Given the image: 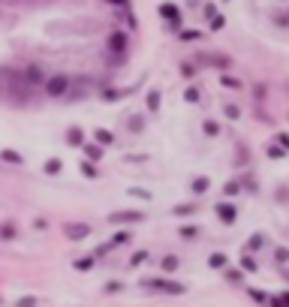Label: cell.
<instances>
[{"mask_svg":"<svg viewBox=\"0 0 289 307\" xmlns=\"http://www.w3.org/2000/svg\"><path fill=\"white\" fill-rule=\"evenodd\" d=\"M280 24H289V12L283 15V18H280Z\"/></svg>","mask_w":289,"mask_h":307,"instance_id":"c3c4849f","label":"cell"},{"mask_svg":"<svg viewBox=\"0 0 289 307\" xmlns=\"http://www.w3.org/2000/svg\"><path fill=\"white\" fill-rule=\"evenodd\" d=\"M130 196H136V199H145V202L151 199V193H148V190H142V187H130Z\"/></svg>","mask_w":289,"mask_h":307,"instance_id":"4dcf8cb0","label":"cell"},{"mask_svg":"<svg viewBox=\"0 0 289 307\" xmlns=\"http://www.w3.org/2000/svg\"><path fill=\"white\" fill-rule=\"evenodd\" d=\"M223 24H226V18H223V15H214V18H211V30H220Z\"/></svg>","mask_w":289,"mask_h":307,"instance_id":"836d02e7","label":"cell"},{"mask_svg":"<svg viewBox=\"0 0 289 307\" xmlns=\"http://www.w3.org/2000/svg\"><path fill=\"white\" fill-rule=\"evenodd\" d=\"M118 289H124V283H118V280H112V283L106 286V292H118Z\"/></svg>","mask_w":289,"mask_h":307,"instance_id":"ee69618b","label":"cell"},{"mask_svg":"<svg viewBox=\"0 0 289 307\" xmlns=\"http://www.w3.org/2000/svg\"><path fill=\"white\" fill-rule=\"evenodd\" d=\"M160 103H163V93L160 90H151L148 93V112H160Z\"/></svg>","mask_w":289,"mask_h":307,"instance_id":"4fadbf2b","label":"cell"},{"mask_svg":"<svg viewBox=\"0 0 289 307\" xmlns=\"http://www.w3.org/2000/svg\"><path fill=\"white\" fill-rule=\"evenodd\" d=\"M178 232H181V238H196V235H199V229H196V226H181Z\"/></svg>","mask_w":289,"mask_h":307,"instance_id":"1f68e13d","label":"cell"},{"mask_svg":"<svg viewBox=\"0 0 289 307\" xmlns=\"http://www.w3.org/2000/svg\"><path fill=\"white\" fill-rule=\"evenodd\" d=\"M69 75H63V72H57V75H48L45 81H42V87H45V93L51 96V99H57V96H63V93H69Z\"/></svg>","mask_w":289,"mask_h":307,"instance_id":"6da1fadb","label":"cell"},{"mask_svg":"<svg viewBox=\"0 0 289 307\" xmlns=\"http://www.w3.org/2000/svg\"><path fill=\"white\" fill-rule=\"evenodd\" d=\"M274 259H277V262H286V259H289V250H286V247H277Z\"/></svg>","mask_w":289,"mask_h":307,"instance_id":"f35d334b","label":"cell"},{"mask_svg":"<svg viewBox=\"0 0 289 307\" xmlns=\"http://www.w3.org/2000/svg\"><path fill=\"white\" fill-rule=\"evenodd\" d=\"M208 265L211 268H226V253H211L208 256Z\"/></svg>","mask_w":289,"mask_h":307,"instance_id":"e0dca14e","label":"cell"},{"mask_svg":"<svg viewBox=\"0 0 289 307\" xmlns=\"http://www.w3.org/2000/svg\"><path fill=\"white\" fill-rule=\"evenodd\" d=\"M262 244H265V235H262V232H256V235H253V238H250V241L244 244V250H247V253H256V250H259Z\"/></svg>","mask_w":289,"mask_h":307,"instance_id":"7c38bea8","label":"cell"},{"mask_svg":"<svg viewBox=\"0 0 289 307\" xmlns=\"http://www.w3.org/2000/svg\"><path fill=\"white\" fill-rule=\"evenodd\" d=\"M268 157H271V160H283V157H286V151H283L280 145H271V148H268Z\"/></svg>","mask_w":289,"mask_h":307,"instance_id":"cb8c5ba5","label":"cell"},{"mask_svg":"<svg viewBox=\"0 0 289 307\" xmlns=\"http://www.w3.org/2000/svg\"><path fill=\"white\" fill-rule=\"evenodd\" d=\"M93 136H97V145H112V142H115V136H112L109 130H103V127H100Z\"/></svg>","mask_w":289,"mask_h":307,"instance_id":"2e32d148","label":"cell"},{"mask_svg":"<svg viewBox=\"0 0 289 307\" xmlns=\"http://www.w3.org/2000/svg\"><path fill=\"white\" fill-rule=\"evenodd\" d=\"M148 256H151V253H148V250H136V253H133V256H130V265H133V268H136V265H142V262H148Z\"/></svg>","mask_w":289,"mask_h":307,"instance_id":"ac0fdd59","label":"cell"},{"mask_svg":"<svg viewBox=\"0 0 289 307\" xmlns=\"http://www.w3.org/2000/svg\"><path fill=\"white\" fill-rule=\"evenodd\" d=\"M238 190H241V184H238V181H229V184H226V193H229V196H235Z\"/></svg>","mask_w":289,"mask_h":307,"instance_id":"ab89813d","label":"cell"},{"mask_svg":"<svg viewBox=\"0 0 289 307\" xmlns=\"http://www.w3.org/2000/svg\"><path fill=\"white\" fill-rule=\"evenodd\" d=\"M217 217H220L226 226H232V223H235V217H238V211H235V205H232V202H217Z\"/></svg>","mask_w":289,"mask_h":307,"instance_id":"5b68a950","label":"cell"},{"mask_svg":"<svg viewBox=\"0 0 289 307\" xmlns=\"http://www.w3.org/2000/svg\"><path fill=\"white\" fill-rule=\"evenodd\" d=\"M241 268H244V271H256V262H253L250 256H244V259H241Z\"/></svg>","mask_w":289,"mask_h":307,"instance_id":"74e56055","label":"cell"},{"mask_svg":"<svg viewBox=\"0 0 289 307\" xmlns=\"http://www.w3.org/2000/svg\"><path fill=\"white\" fill-rule=\"evenodd\" d=\"M199 36H202L199 30H181V33H178V39H184V42H190V39H199Z\"/></svg>","mask_w":289,"mask_h":307,"instance_id":"484cf974","label":"cell"},{"mask_svg":"<svg viewBox=\"0 0 289 307\" xmlns=\"http://www.w3.org/2000/svg\"><path fill=\"white\" fill-rule=\"evenodd\" d=\"M220 81H223L226 87H241V81H238V78H232V75H223Z\"/></svg>","mask_w":289,"mask_h":307,"instance_id":"d590c367","label":"cell"},{"mask_svg":"<svg viewBox=\"0 0 289 307\" xmlns=\"http://www.w3.org/2000/svg\"><path fill=\"white\" fill-rule=\"evenodd\" d=\"M280 298H283V304L289 307V292H280Z\"/></svg>","mask_w":289,"mask_h":307,"instance_id":"7dc6e473","label":"cell"},{"mask_svg":"<svg viewBox=\"0 0 289 307\" xmlns=\"http://www.w3.org/2000/svg\"><path fill=\"white\" fill-rule=\"evenodd\" d=\"M142 124H145L142 115H133V118H130V130H133V133H142Z\"/></svg>","mask_w":289,"mask_h":307,"instance_id":"83f0119b","label":"cell"},{"mask_svg":"<svg viewBox=\"0 0 289 307\" xmlns=\"http://www.w3.org/2000/svg\"><path fill=\"white\" fill-rule=\"evenodd\" d=\"M42 81H45V72H42V66H36V63L24 66V84H42Z\"/></svg>","mask_w":289,"mask_h":307,"instance_id":"8992f818","label":"cell"},{"mask_svg":"<svg viewBox=\"0 0 289 307\" xmlns=\"http://www.w3.org/2000/svg\"><path fill=\"white\" fill-rule=\"evenodd\" d=\"M211 63H214V66H220V69H226V66H229V63H232V60H229V57H223V54H220V57H214V60H211Z\"/></svg>","mask_w":289,"mask_h":307,"instance_id":"e575fe53","label":"cell"},{"mask_svg":"<svg viewBox=\"0 0 289 307\" xmlns=\"http://www.w3.org/2000/svg\"><path fill=\"white\" fill-rule=\"evenodd\" d=\"M36 301H39V298H33V295H24V298H18V301H15V307H36Z\"/></svg>","mask_w":289,"mask_h":307,"instance_id":"d6a6232c","label":"cell"},{"mask_svg":"<svg viewBox=\"0 0 289 307\" xmlns=\"http://www.w3.org/2000/svg\"><path fill=\"white\" fill-rule=\"evenodd\" d=\"M250 298H253L256 304H268V295H265L262 289H250Z\"/></svg>","mask_w":289,"mask_h":307,"instance_id":"d4e9b609","label":"cell"},{"mask_svg":"<svg viewBox=\"0 0 289 307\" xmlns=\"http://www.w3.org/2000/svg\"><path fill=\"white\" fill-rule=\"evenodd\" d=\"M196 211V202H187V205H178L172 214H178V217H184V214H193Z\"/></svg>","mask_w":289,"mask_h":307,"instance_id":"ffe728a7","label":"cell"},{"mask_svg":"<svg viewBox=\"0 0 289 307\" xmlns=\"http://www.w3.org/2000/svg\"><path fill=\"white\" fill-rule=\"evenodd\" d=\"M109 250H112V244H103V247H97V250H93V256H106Z\"/></svg>","mask_w":289,"mask_h":307,"instance_id":"7bdbcfd3","label":"cell"},{"mask_svg":"<svg viewBox=\"0 0 289 307\" xmlns=\"http://www.w3.org/2000/svg\"><path fill=\"white\" fill-rule=\"evenodd\" d=\"M208 190V178H196L193 181V193H205Z\"/></svg>","mask_w":289,"mask_h":307,"instance_id":"f546056e","label":"cell"},{"mask_svg":"<svg viewBox=\"0 0 289 307\" xmlns=\"http://www.w3.org/2000/svg\"><path fill=\"white\" fill-rule=\"evenodd\" d=\"M81 175L93 181V178H97V169H93V163H81Z\"/></svg>","mask_w":289,"mask_h":307,"instance_id":"f1b7e54d","label":"cell"},{"mask_svg":"<svg viewBox=\"0 0 289 307\" xmlns=\"http://www.w3.org/2000/svg\"><path fill=\"white\" fill-rule=\"evenodd\" d=\"M205 136H220V124H214V121H205Z\"/></svg>","mask_w":289,"mask_h":307,"instance_id":"603a6c76","label":"cell"},{"mask_svg":"<svg viewBox=\"0 0 289 307\" xmlns=\"http://www.w3.org/2000/svg\"><path fill=\"white\" fill-rule=\"evenodd\" d=\"M277 145H280V148L289 154V136H286V133H280V136H277Z\"/></svg>","mask_w":289,"mask_h":307,"instance_id":"60d3db41","label":"cell"},{"mask_svg":"<svg viewBox=\"0 0 289 307\" xmlns=\"http://www.w3.org/2000/svg\"><path fill=\"white\" fill-rule=\"evenodd\" d=\"M103 96H106V99H121L124 93H121V90H103Z\"/></svg>","mask_w":289,"mask_h":307,"instance_id":"b9f144b4","label":"cell"},{"mask_svg":"<svg viewBox=\"0 0 289 307\" xmlns=\"http://www.w3.org/2000/svg\"><path fill=\"white\" fill-rule=\"evenodd\" d=\"M106 3H115V6H124V9H130V0H106Z\"/></svg>","mask_w":289,"mask_h":307,"instance_id":"bcb514c9","label":"cell"},{"mask_svg":"<svg viewBox=\"0 0 289 307\" xmlns=\"http://www.w3.org/2000/svg\"><path fill=\"white\" fill-rule=\"evenodd\" d=\"M127 45H130V36H127L124 30H115V33L109 36V51H112V54L124 57V54H127Z\"/></svg>","mask_w":289,"mask_h":307,"instance_id":"3957f363","label":"cell"},{"mask_svg":"<svg viewBox=\"0 0 289 307\" xmlns=\"http://www.w3.org/2000/svg\"><path fill=\"white\" fill-rule=\"evenodd\" d=\"M160 15H163L166 21H172L175 27H178V21H181V12H178L175 3H160Z\"/></svg>","mask_w":289,"mask_h":307,"instance_id":"ba28073f","label":"cell"},{"mask_svg":"<svg viewBox=\"0 0 289 307\" xmlns=\"http://www.w3.org/2000/svg\"><path fill=\"white\" fill-rule=\"evenodd\" d=\"M145 220V214L142 211H115V214H109V223H142Z\"/></svg>","mask_w":289,"mask_h":307,"instance_id":"277c9868","label":"cell"},{"mask_svg":"<svg viewBox=\"0 0 289 307\" xmlns=\"http://www.w3.org/2000/svg\"><path fill=\"white\" fill-rule=\"evenodd\" d=\"M283 277H286V280H289V271H283Z\"/></svg>","mask_w":289,"mask_h":307,"instance_id":"681fc988","label":"cell"},{"mask_svg":"<svg viewBox=\"0 0 289 307\" xmlns=\"http://www.w3.org/2000/svg\"><path fill=\"white\" fill-rule=\"evenodd\" d=\"M142 286H148V289H160V292H166V295H184L187 292V286L184 283H175V280H142Z\"/></svg>","mask_w":289,"mask_h":307,"instance_id":"7a4b0ae2","label":"cell"},{"mask_svg":"<svg viewBox=\"0 0 289 307\" xmlns=\"http://www.w3.org/2000/svg\"><path fill=\"white\" fill-rule=\"evenodd\" d=\"M226 277H229L232 283H238V280H241V271H226Z\"/></svg>","mask_w":289,"mask_h":307,"instance_id":"f6af8a7d","label":"cell"},{"mask_svg":"<svg viewBox=\"0 0 289 307\" xmlns=\"http://www.w3.org/2000/svg\"><path fill=\"white\" fill-rule=\"evenodd\" d=\"M90 235V226L87 223H72V226H66V238L69 241H84Z\"/></svg>","mask_w":289,"mask_h":307,"instance_id":"52a82bcc","label":"cell"},{"mask_svg":"<svg viewBox=\"0 0 289 307\" xmlns=\"http://www.w3.org/2000/svg\"><path fill=\"white\" fill-rule=\"evenodd\" d=\"M130 241V232H118L115 238H112V244H127Z\"/></svg>","mask_w":289,"mask_h":307,"instance_id":"8d00e7d4","label":"cell"},{"mask_svg":"<svg viewBox=\"0 0 289 307\" xmlns=\"http://www.w3.org/2000/svg\"><path fill=\"white\" fill-rule=\"evenodd\" d=\"M93 259H97V256H84V259H75V268H78V271H90Z\"/></svg>","mask_w":289,"mask_h":307,"instance_id":"44dd1931","label":"cell"},{"mask_svg":"<svg viewBox=\"0 0 289 307\" xmlns=\"http://www.w3.org/2000/svg\"><path fill=\"white\" fill-rule=\"evenodd\" d=\"M184 99H187V103H199V90H196V87L190 84V87L184 90Z\"/></svg>","mask_w":289,"mask_h":307,"instance_id":"4316f807","label":"cell"},{"mask_svg":"<svg viewBox=\"0 0 289 307\" xmlns=\"http://www.w3.org/2000/svg\"><path fill=\"white\" fill-rule=\"evenodd\" d=\"M60 169H63L60 160H48V163H45V172H48V175H60Z\"/></svg>","mask_w":289,"mask_h":307,"instance_id":"d6986e66","label":"cell"},{"mask_svg":"<svg viewBox=\"0 0 289 307\" xmlns=\"http://www.w3.org/2000/svg\"><path fill=\"white\" fill-rule=\"evenodd\" d=\"M160 265H163V271H166V274H175V271H178V256H163V262H160Z\"/></svg>","mask_w":289,"mask_h":307,"instance_id":"5bb4252c","label":"cell"},{"mask_svg":"<svg viewBox=\"0 0 289 307\" xmlns=\"http://www.w3.org/2000/svg\"><path fill=\"white\" fill-rule=\"evenodd\" d=\"M66 145L81 148V145H84V130H81V127H69V130H66Z\"/></svg>","mask_w":289,"mask_h":307,"instance_id":"9c48e42d","label":"cell"},{"mask_svg":"<svg viewBox=\"0 0 289 307\" xmlns=\"http://www.w3.org/2000/svg\"><path fill=\"white\" fill-rule=\"evenodd\" d=\"M15 235H18V229H15V223H3V226H0V238H3V241H12Z\"/></svg>","mask_w":289,"mask_h":307,"instance_id":"9a60e30c","label":"cell"},{"mask_svg":"<svg viewBox=\"0 0 289 307\" xmlns=\"http://www.w3.org/2000/svg\"><path fill=\"white\" fill-rule=\"evenodd\" d=\"M223 112H226V118H229V121H238V118H241V109H238V106H232V103H229Z\"/></svg>","mask_w":289,"mask_h":307,"instance_id":"7402d4cb","label":"cell"},{"mask_svg":"<svg viewBox=\"0 0 289 307\" xmlns=\"http://www.w3.org/2000/svg\"><path fill=\"white\" fill-rule=\"evenodd\" d=\"M0 160H3V163H12V166H21V163H24V157H21L18 151H12V148H3V151H0Z\"/></svg>","mask_w":289,"mask_h":307,"instance_id":"8fae6325","label":"cell"},{"mask_svg":"<svg viewBox=\"0 0 289 307\" xmlns=\"http://www.w3.org/2000/svg\"><path fill=\"white\" fill-rule=\"evenodd\" d=\"M81 151H84L87 163H100L103 160V145H81Z\"/></svg>","mask_w":289,"mask_h":307,"instance_id":"30bf717a","label":"cell"}]
</instances>
